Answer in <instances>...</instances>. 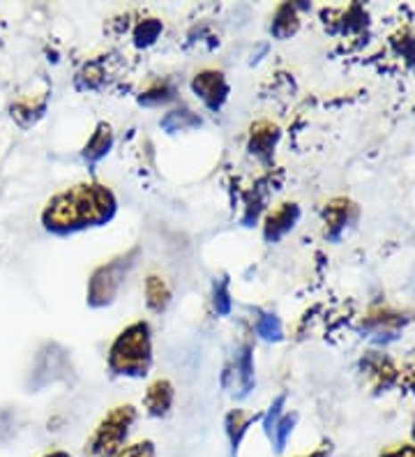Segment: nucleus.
I'll list each match as a JSON object with an SVG mask.
<instances>
[{
    "label": "nucleus",
    "instance_id": "obj_13",
    "mask_svg": "<svg viewBox=\"0 0 415 457\" xmlns=\"http://www.w3.org/2000/svg\"><path fill=\"white\" fill-rule=\"evenodd\" d=\"M160 30H162V23L157 21V19H148V21H144L137 30V45H150V42H155Z\"/></svg>",
    "mask_w": 415,
    "mask_h": 457
},
{
    "label": "nucleus",
    "instance_id": "obj_1",
    "mask_svg": "<svg viewBox=\"0 0 415 457\" xmlns=\"http://www.w3.org/2000/svg\"><path fill=\"white\" fill-rule=\"evenodd\" d=\"M116 196L97 183H79L58 192L42 208V227L55 236H70L102 227L116 215Z\"/></svg>",
    "mask_w": 415,
    "mask_h": 457
},
{
    "label": "nucleus",
    "instance_id": "obj_11",
    "mask_svg": "<svg viewBox=\"0 0 415 457\" xmlns=\"http://www.w3.org/2000/svg\"><path fill=\"white\" fill-rule=\"evenodd\" d=\"M277 139V129L270 123H259L256 128H252V139H249V148L256 155H266L272 151Z\"/></svg>",
    "mask_w": 415,
    "mask_h": 457
},
{
    "label": "nucleus",
    "instance_id": "obj_10",
    "mask_svg": "<svg viewBox=\"0 0 415 457\" xmlns=\"http://www.w3.org/2000/svg\"><path fill=\"white\" fill-rule=\"evenodd\" d=\"M249 423H252V416L240 411V409H236V411H231L227 416V436H228V444H231L233 455L238 453L240 441H243V436L247 435Z\"/></svg>",
    "mask_w": 415,
    "mask_h": 457
},
{
    "label": "nucleus",
    "instance_id": "obj_4",
    "mask_svg": "<svg viewBox=\"0 0 415 457\" xmlns=\"http://www.w3.org/2000/svg\"><path fill=\"white\" fill-rule=\"evenodd\" d=\"M134 266L132 254H122L113 262L104 263L93 273L88 285V303L93 307H104L116 301L118 291L125 285L129 268Z\"/></svg>",
    "mask_w": 415,
    "mask_h": 457
},
{
    "label": "nucleus",
    "instance_id": "obj_2",
    "mask_svg": "<svg viewBox=\"0 0 415 457\" xmlns=\"http://www.w3.org/2000/svg\"><path fill=\"white\" fill-rule=\"evenodd\" d=\"M109 370L118 377H145L153 365V337L145 321H134L111 342Z\"/></svg>",
    "mask_w": 415,
    "mask_h": 457
},
{
    "label": "nucleus",
    "instance_id": "obj_6",
    "mask_svg": "<svg viewBox=\"0 0 415 457\" xmlns=\"http://www.w3.org/2000/svg\"><path fill=\"white\" fill-rule=\"evenodd\" d=\"M173 400H176V391H173L171 381L157 379L148 386V391L144 395V407L150 416L155 419H164L171 413Z\"/></svg>",
    "mask_w": 415,
    "mask_h": 457
},
{
    "label": "nucleus",
    "instance_id": "obj_7",
    "mask_svg": "<svg viewBox=\"0 0 415 457\" xmlns=\"http://www.w3.org/2000/svg\"><path fill=\"white\" fill-rule=\"evenodd\" d=\"M295 220H298V208H295V204H282V206H277L266 218L263 234H266L268 240L282 238L288 228H294Z\"/></svg>",
    "mask_w": 415,
    "mask_h": 457
},
{
    "label": "nucleus",
    "instance_id": "obj_9",
    "mask_svg": "<svg viewBox=\"0 0 415 457\" xmlns=\"http://www.w3.org/2000/svg\"><path fill=\"white\" fill-rule=\"evenodd\" d=\"M169 301H171V291H169L164 279L160 275H148V279H145V303H148L150 310L162 312V310H166Z\"/></svg>",
    "mask_w": 415,
    "mask_h": 457
},
{
    "label": "nucleus",
    "instance_id": "obj_8",
    "mask_svg": "<svg viewBox=\"0 0 415 457\" xmlns=\"http://www.w3.org/2000/svg\"><path fill=\"white\" fill-rule=\"evenodd\" d=\"M111 144H113V134H111V128L106 123H102L100 128L95 129V134L88 139L86 148H83V157L88 160V162H97L106 153L111 151Z\"/></svg>",
    "mask_w": 415,
    "mask_h": 457
},
{
    "label": "nucleus",
    "instance_id": "obj_12",
    "mask_svg": "<svg viewBox=\"0 0 415 457\" xmlns=\"http://www.w3.org/2000/svg\"><path fill=\"white\" fill-rule=\"evenodd\" d=\"M116 457H155V444L150 439L137 441V444H128Z\"/></svg>",
    "mask_w": 415,
    "mask_h": 457
},
{
    "label": "nucleus",
    "instance_id": "obj_15",
    "mask_svg": "<svg viewBox=\"0 0 415 457\" xmlns=\"http://www.w3.org/2000/svg\"><path fill=\"white\" fill-rule=\"evenodd\" d=\"M328 453H330V448H319V451L310 453V455H303V457H328Z\"/></svg>",
    "mask_w": 415,
    "mask_h": 457
},
{
    "label": "nucleus",
    "instance_id": "obj_16",
    "mask_svg": "<svg viewBox=\"0 0 415 457\" xmlns=\"http://www.w3.org/2000/svg\"><path fill=\"white\" fill-rule=\"evenodd\" d=\"M42 457H72L67 451H51V453H45Z\"/></svg>",
    "mask_w": 415,
    "mask_h": 457
},
{
    "label": "nucleus",
    "instance_id": "obj_14",
    "mask_svg": "<svg viewBox=\"0 0 415 457\" xmlns=\"http://www.w3.org/2000/svg\"><path fill=\"white\" fill-rule=\"evenodd\" d=\"M381 457H415V446L411 444H402V446H393L381 453Z\"/></svg>",
    "mask_w": 415,
    "mask_h": 457
},
{
    "label": "nucleus",
    "instance_id": "obj_5",
    "mask_svg": "<svg viewBox=\"0 0 415 457\" xmlns=\"http://www.w3.org/2000/svg\"><path fill=\"white\" fill-rule=\"evenodd\" d=\"M192 90L201 100L205 102V106H211V109H220L224 104L228 96V84L224 74L221 72H212V70H205V72L196 74L192 81Z\"/></svg>",
    "mask_w": 415,
    "mask_h": 457
},
{
    "label": "nucleus",
    "instance_id": "obj_17",
    "mask_svg": "<svg viewBox=\"0 0 415 457\" xmlns=\"http://www.w3.org/2000/svg\"><path fill=\"white\" fill-rule=\"evenodd\" d=\"M413 439H415V420H413Z\"/></svg>",
    "mask_w": 415,
    "mask_h": 457
},
{
    "label": "nucleus",
    "instance_id": "obj_3",
    "mask_svg": "<svg viewBox=\"0 0 415 457\" xmlns=\"http://www.w3.org/2000/svg\"><path fill=\"white\" fill-rule=\"evenodd\" d=\"M137 419L138 411L132 404H120V407L111 409L86 439L81 457H116L128 446Z\"/></svg>",
    "mask_w": 415,
    "mask_h": 457
}]
</instances>
